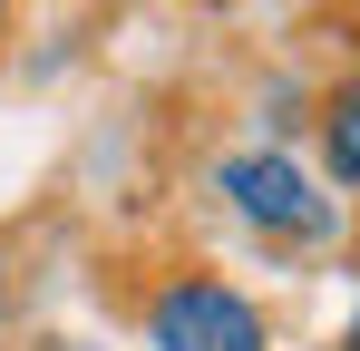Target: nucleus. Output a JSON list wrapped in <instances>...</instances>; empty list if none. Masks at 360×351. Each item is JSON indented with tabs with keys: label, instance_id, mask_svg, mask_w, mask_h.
Returning <instances> with one entry per match:
<instances>
[{
	"label": "nucleus",
	"instance_id": "0eeeda50",
	"mask_svg": "<svg viewBox=\"0 0 360 351\" xmlns=\"http://www.w3.org/2000/svg\"><path fill=\"white\" fill-rule=\"evenodd\" d=\"M10 10H20V0H0V30H10Z\"/></svg>",
	"mask_w": 360,
	"mask_h": 351
},
{
	"label": "nucleus",
	"instance_id": "f03ea898",
	"mask_svg": "<svg viewBox=\"0 0 360 351\" xmlns=\"http://www.w3.org/2000/svg\"><path fill=\"white\" fill-rule=\"evenodd\" d=\"M214 195H224L253 234H302V244H321V234L341 225V205H331V195L302 176V156H283V147L224 156V166H214Z\"/></svg>",
	"mask_w": 360,
	"mask_h": 351
},
{
	"label": "nucleus",
	"instance_id": "39448f33",
	"mask_svg": "<svg viewBox=\"0 0 360 351\" xmlns=\"http://www.w3.org/2000/svg\"><path fill=\"white\" fill-rule=\"evenodd\" d=\"M39 351H98V342H39Z\"/></svg>",
	"mask_w": 360,
	"mask_h": 351
},
{
	"label": "nucleus",
	"instance_id": "f257e3e1",
	"mask_svg": "<svg viewBox=\"0 0 360 351\" xmlns=\"http://www.w3.org/2000/svg\"><path fill=\"white\" fill-rule=\"evenodd\" d=\"M146 342L156 351H273V322L224 273H156L146 283Z\"/></svg>",
	"mask_w": 360,
	"mask_h": 351
},
{
	"label": "nucleus",
	"instance_id": "7ed1b4c3",
	"mask_svg": "<svg viewBox=\"0 0 360 351\" xmlns=\"http://www.w3.org/2000/svg\"><path fill=\"white\" fill-rule=\"evenodd\" d=\"M311 137H321V176H331V185L351 195V185H360V68L341 78V88H331V98H321Z\"/></svg>",
	"mask_w": 360,
	"mask_h": 351
},
{
	"label": "nucleus",
	"instance_id": "423d86ee",
	"mask_svg": "<svg viewBox=\"0 0 360 351\" xmlns=\"http://www.w3.org/2000/svg\"><path fill=\"white\" fill-rule=\"evenodd\" d=\"M0 302H10V254H0Z\"/></svg>",
	"mask_w": 360,
	"mask_h": 351
},
{
	"label": "nucleus",
	"instance_id": "20e7f679",
	"mask_svg": "<svg viewBox=\"0 0 360 351\" xmlns=\"http://www.w3.org/2000/svg\"><path fill=\"white\" fill-rule=\"evenodd\" d=\"M341 351H360V312H351V322H341Z\"/></svg>",
	"mask_w": 360,
	"mask_h": 351
}]
</instances>
